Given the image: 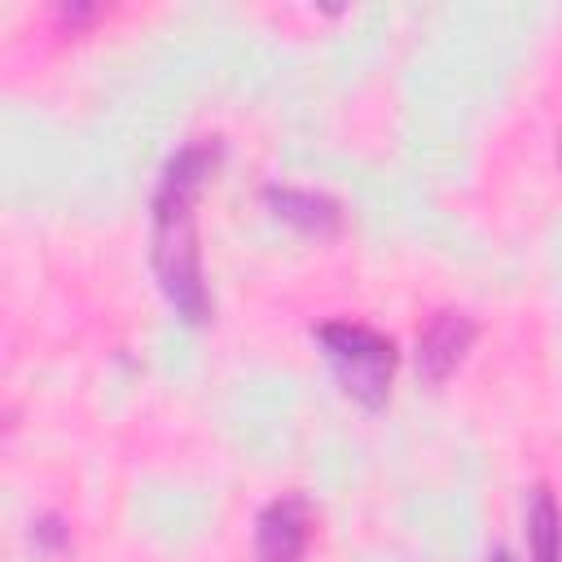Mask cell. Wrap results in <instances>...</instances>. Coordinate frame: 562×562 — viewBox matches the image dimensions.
<instances>
[{
  "label": "cell",
  "instance_id": "6da1fadb",
  "mask_svg": "<svg viewBox=\"0 0 562 562\" xmlns=\"http://www.w3.org/2000/svg\"><path fill=\"white\" fill-rule=\"evenodd\" d=\"M220 158L215 140H193L184 145L158 180L154 193V272L162 294L171 299V307L184 321H206L211 316V299H206V281H202V255H198V220H193V202L198 189L206 184L211 167Z\"/></svg>",
  "mask_w": 562,
  "mask_h": 562
},
{
  "label": "cell",
  "instance_id": "7a4b0ae2",
  "mask_svg": "<svg viewBox=\"0 0 562 562\" xmlns=\"http://www.w3.org/2000/svg\"><path fill=\"white\" fill-rule=\"evenodd\" d=\"M316 342L325 347L347 395H356L369 408H378L386 400V382L395 369V342L386 334H378L373 325H360V321H325L316 329Z\"/></svg>",
  "mask_w": 562,
  "mask_h": 562
},
{
  "label": "cell",
  "instance_id": "3957f363",
  "mask_svg": "<svg viewBox=\"0 0 562 562\" xmlns=\"http://www.w3.org/2000/svg\"><path fill=\"white\" fill-rule=\"evenodd\" d=\"M470 342H474V321H470V312H461V307H439V312L417 329V373H422L426 382H443V378L461 364V356L470 351Z\"/></svg>",
  "mask_w": 562,
  "mask_h": 562
},
{
  "label": "cell",
  "instance_id": "277c9868",
  "mask_svg": "<svg viewBox=\"0 0 562 562\" xmlns=\"http://www.w3.org/2000/svg\"><path fill=\"white\" fill-rule=\"evenodd\" d=\"M307 501L285 492L259 509L255 522V562H299L307 549Z\"/></svg>",
  "mask_w": 562,
  "mask_h": 562
},
{
  "label": "cell",
  "instance_id": "5b68a950",
  "mask_svg": "<svg viewBox=\"0 0 562 562\" xmlns=\"http://www.w3.org/2000/svg\"><path fill=\"white\" fill-rule=\"evenodd\" d=\"M268 206L299 224L303 233H316V237H334L342 228V206L329 198V193H316V189H294V184H268L263 189Z\"/></svg>",
  "mask_w": 562,
  "mask_h": 562
},
{
  "label": "cell",
  "instance_id": "8992f818",
  "mask_svg": "<svg viewBox=\"0 0 562 562\" xmlns=\"http://www.w3.org/2000/svg\"><path fill=\"white\" fill-rule=\"evenodd\" d=\"M527 544H531V562H562V509L553 501L549 487L531 492L527 505Z\"/></svg>",
  "mask_w": 562,
  "mask_h": 562
},
{
  "label": "cell",
  "instance_id": "52a82bcc",
  "mask_svg": "<svg viewBox=\"0 0 562 562\" xmlns=\"http://www.w3.org/2000/svg\"><path fill=\"white\" fill-rule=\"evenodd\" d=\"M492 562H514V558H509L505 549H496V553H492Z\"/></svg>",
  "mask_w": 562,
  "mask_h": 562
},
{
  "label": "cell",
  "instance_id": "ba28073f",
  "mask_svg": "<svg viewBox=\"0 0 562 562\" xmlns=\"http://www.w3.org/2000/svg\"><path fill=\"white\" fill-rule=\"evenodd\" d=\"M558 162H562V132H558Z\"/></svg>",
  "mask_w": 562,
  "mask_h": 562
}]
</instances>
